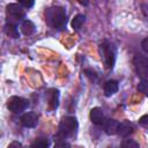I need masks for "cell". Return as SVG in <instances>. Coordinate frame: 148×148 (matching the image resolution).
Returning a JSON list of instances; mask_svg holds the SVG:
<instances>
[{
	"label": "cell",
	"mask_w": 148,
	"mask_h": 148,
	"mask_svg": "<svg viewBox=\"0 0 148 148\" xmlns=\"http://www.w3.org/2000/svg\"><path fill=\"white\" fill-rule=\"evenodd\" d=\"M46 22L54 29H62L66 25V12L60 6H53L45 13Z\"/></svg>",
	"instance_id": "cell-1"
},
{
	"label": "cell",
	"mask_w": 148,
	"mask_h": 148,
	"mask_svg": "<svg viewBox=\"0 0 148 148\" xmlns=\"http://www.w3.org/2000/svg\"><path fill=\"white\" fill-rule=\"evenodd\" d=\"M99 52H101V57L104 61V65L106 68H112L116 61V54H117V49L114 46V44L110 43V42H104L103 44H101L99 47Z\"/></svg>",
	"instance_id": "cell-2"
},
{
	"label": "cell",
	"mask_w": 148,
	"mask_h": 148,
	"mask_svg": "<svg viewBox=\"0 0 148 148\" xmlns=\"http://www.w3.org/2000/svg\"><path fill=\"white\" fill-rule=\"evenodd\" d=\"M77 126H79V124H77L76 118L68 116V117H64L61 119L60 125H59V131L62 135L69 136V135L75 134V132L77 130Z\"/></svg>",
	"instance_id": "cell-3"
},
{
	"label": "cell",
	"mask_w": 148,
	"mask_h": 148,
	"mask_svg": "<svg viewBox=\"0 0 148 148\" xmlns=\"http://www.w3.org/2000/svg\"><path fill=\"white\" fill-rule=\"evenodd\" d=\"M29 106V102L28 99L23 98V97H18V96H13L7 101V108L9 109V111L14 112V113H18L24 111Z\"/></svg>",
	"instance_id": "cell-4"
},
{
	"label": "cell",
	"mask_w": 148,
	"mask_h": 148,
	"mask_svg": "<svg viewBox=\"0 0 148 148\" xmlns=\"http://www.w3.org/2000/svg\"><path fill=\"white\" fill-rule=\"evenodd\" d=\"M133 64L135 67V71L140 77H146L148 75V59L143 56L136 54L133 59Z\"/></svg>",
	"instance_id": "cell-5"
},
{
	"label": "cell",
	"mask_w": 148,
	"mask_h": 148,
	"mask_svg": "<svg viewBox=\"0 0 148 148\" xmlns=\"http://www.w3.org/2000/svg\"><path fill=\"white\" fill-rule=\"evenodd\" d=\"M6 12H7V16H8V22H12V20H20L24 16L23 9L21 7L20 3H9L6 7Z\"/></svg>",
	"instance_id": "cell-6"
},
{
	"label": "cell",
	"mask_w": 148,
	"mask_h": 148,
	"mask_svg": "<svg viewBox=\"0 0 148 148\" xmlns=\"http://www.w3.org/2000/svg\"><path fill=\"white\" fill-rule=\"evenodd\" d=\"M89 118H90V121L94 125H103L104 121H105L104 113H103V111H102L101 108H92L90 110Z\"/></svg>",
	"instance_id": "cell-7"
},
{
	"label": "cell",
	"mask_w": 148,
	"mask_h": 148,
	"mask_svg": "<svg viewBox=\"0 0 148 148\" xmlns=\"http://www.w3.org/2000/svg\"><path fill=\"white\" fill-rule=\"evenodd\" d=\"M21 123L25 127H35L38 124V117L34 112H28L21 116Z\"/></svg>",
	"instance_id": "cell-8"
},
{
	"label": "cell",
	"mask_w": 148,
	"mask_h": 148,
	"mask_svg": "<svg viewBox=\"0 0 148 148\" xmlns=\"http://www.w3.org/2000/svg\"><path fill=\"white\" fill-rule=\"evenodd\" d=\"M103 127H104V132L108 135H114V134H118L119 123L114 119H106L103 124Z\"/></svg>",
	"instance_id": "cell-9"
},
{
	"label": "cell",
	"mask_w": 148,
	"mask_h": 148,
	"mask_svg": "<svg viewBox=\"0 0 148 148\" xmlns=\"http://www.w3.org/2000/svg\"><path fill=\"white\" fill-rule=\"evenodd\" d=\"M134 131V127L132 125V123L130 121H123L119 123V127H118V134L123 138H127L130 136Z\"/></svg>",
	"instance_id": "cell-10"
},
{
	"label": "cell",
	"mask_w": 148,
	"mask_h": 148,
	"mask_svg": "<svg viewBox=\"0 0 148 148\" xmlns=\"http://www.w3.org/2000/svg\"><path fill=\"white\" fill-rule=\"evenodd\" d=\"M49 96V106L51 110H56L59 105V90L51 89L47 94Z\"/></svg>",
	"instance_id": "cell-11"
},
{
	"label": "cell",
	"mask_w": 148,
	"mask_h": 148,
	"mask_svg": "<svg viewBox=\"0 0 148 148\" xmlns=\"http://www.w3.org/2000/svg\"><path fill=\"white\" fill-rule=\"evenodd\" d=\"M118 91V82L116 80H109L104 84V95L110 97Z\"/></svg>",
	"instance_id": "cell-12"
},
{
	"label": "cell",
	"mask_w": 148,
	"mask_h": 148,
	"mask_svg": "<svg viewBox=\"0 0 148 148\" xmlns=\"http://www.w3.org/2000/svg\"><path fill=\"white\" fill-rule=\"evenodd\" d=\"M21 31L25 36H30L35 31V24L30 20H24L21 24Z\"/></svg>",
	"instance_id": "cell-13"
},
{
	"label": "cell",
	"mask_w": 148,
	"mask_h": 148,
	"mask_svg": "<svg viewBox=\"0 0 148 148\" xmlns=\"http://www.w3.org/2000/svg\"><path fill=\"white\" fill-rule=\"evenodd\" d=\"M5 31L6 34L12 37V38H18L20 37V34H18V30L16 28V25L14 23H7L5 25Z\"/></svg>",
	"instance_id": "cell-14"
},
{
	"label": "cell",
	"mask_w": 148,
	"mask_h": 148,
	"mask_svg": "<svg viewBox=\"0 0 148 148\" xmlns=\"http://www.w3.org/2000/svg\"><path fill=\"white\" fill-rule=\"evenodd\" d=\"M84 18H86V16H84L83 14H77V15H75L74 18L72 20V23H71L72 28H73L74 30H79V29L82 27V24H83V22H84Z\"/></svg>",
	"instance_id": "cell-15"
},
{
	"label": "cell",
	"mask_w": 148,
	"mask_h": 148,
	"mask_svg": "<svg viewBox=\"0 0 148 148\" xmlns=\"http://www.w3.org/2000/svg\"><path fill=\"white\" fill-rule=\"evenodd\" d=\"M30 148H49V142H47L46 139L39 138V139H36L32 142V145H31Z\"/></svg>",
	"instance_id": "cell-16"
},
{
	"label": "cell",
	"mask_w": 148,
	"mask_h": 148,
	"mask_svg": "<svg viewBox=\"0 0 148 148\" xmlns=\"http://www.w3.org/2000/svg\"><path fill=\"white\" fill-rule=\"evenodd\" d=\"M120 148H140L139 147V143L132 139H125L123 142H121V146Z\"/></svg>",
	"instance_id": "cell-17"
},
{
	"label": "cell",
	"mask_w": 148,
	"mask_h": 148,
	"mask_svg": "<svg viewBox=\"0 0 148 148\" xmlns=\"http://www.w3.org/2000/svg\"><path fill=\"white\" fill-rule=\"evenodd\" d=\"M138 90L148 97V81L147 80L140 81L139 84H138Z\"/></svg>",
	"instance_id": "cell-18"
},
{
	"label": "cell",
	"mask_w": 148,
	"mask_h": 148,
	"mask_svg": "<svg viewBox=\"0 0 148 148\" xmlns=\"http://www.w3.org/2000/svg\"><path fill=\"white\" fill-rule=\"evenodd\" d=\"M18 3H20L21 6H23V7H25V8H30V7L34 6L35 2H34L32 0H28V1H27V0H21Z\"/></svg>",
	"instance_id": "cell-19"
},
{
	"label": "cell",
	"mask_w": 148,
	"mask_h": 148,
	"mask_svg": "<svg viewBox=\"0 0 148 148\" xmlns=\"http://www.w3.org/2000/svg\"><path fill=\"white\" fill-rule=\"evenodd\" d=\"M53 148H71V147H69V145H68L67 142H65V141H59V142H57V143L53 146Z\"/></svg>",
	"instance_id": "cell-20"
},
{
	"label": "cell",
	"mask_w": 148,
	"mask_h": 148,
	"mask_svg": "<svg viewBox=\"0 0 148 148\" xmlns=\"http://www.w3.org/2000/svg\"><path fill=\"white\" fill-rule=\"evenodd\" d=\"M139 124L142 125V126H147V127H148V114L142 116V117L139 119Z\"/></svg>",
	"instance_id": "cell-21"
},
{
	"label": "cell",
	"mask_w": 148,
	"mask_h": 148,
	"mask_svg": "<svg viewBox=\"0 0 148 148\" xmlns=\"http://www.w3.org/2000/svg\"><path fill=\"white\" fill-rule=\"evenodd\" d=\"M141 49H142L146 53H148V37L145 38V39L141 42Z\"/></svg>",
	"instance_id": "cell-22"
},
{
	"label": "cell",
	"mask_w": 148,
	"mask_h": 148,
	"mask_svg": "<svg viewBox=\"0 0 148 148\" xmlns=\"http://www.w3.org/2000/svg\"><path fill=\"white\" fill-rule=\"evenodd\" d=\"M7 148H23V147H22V143H21V142H18V141H13V142H10V143L8 145Z\"/></svg>",
	"instance_id": "cell-23"
}]
</instances>
